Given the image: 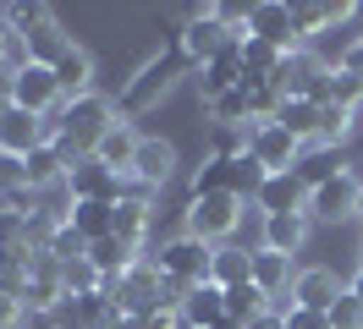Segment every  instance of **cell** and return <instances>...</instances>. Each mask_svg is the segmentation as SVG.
<instances>
[{"instance_id": "13", "label": "cell", "mask_w": 363, "mask_h": 329, "mask_svg": "<svg viewBox=\"0 0 363 329\" xmlns=\"http://www.w3.org/2000/svg\"><path fill=\"white\" fill-rule=\"evenodd\" d=\"M39 143H50L45 137V115H28V110H17V105H0V154L28 159Z\"/></svg>"}, {"instance_id": "1", "label": "cell", "mask_w": 363, "mask_h": 329, "mask_svg": "<svg viewBox=\"0 0 363 329\" xmlns=\"http://www.w3.org/2000/svg\"><path fill=\"white\" fill-rule=\"evenodd\" d=\"M182 71H193V61H187L182 39L171 33L165 55H155L149 66H138V77H133L127 88H121V105H116V115H121V121H133V115H143V110H155L160 99L171 93V83H177Z\"/></svg>"}, {"instance_id": "28", "label": "cell", "mask_w": 363, "mask_h": 329, "mask_svg": "<svg viewBox=\"0 0 363 329\" xmlns=\"http://www.w3.org/2000/svg\"><path fill=\"white\" fill-rule=\"evenodd\" d=\"M270 307L275 302L253 280H242V285H231V291H226V318H231V324H253V318H259V313H270Z\"/></svg>"}, {"instance_id": "31", "label": "cell", "mask_w": 363, "mask_h": 329, "mask_svg": "<svg viewBox=\"0 0 363 329\" xmlns=\"http://www.w3.org/2000/svg\"><path fill=\"white\" fill-rule=\"evenodd\" d=\"M352 121H358V110H347V105H319V143H341V137L352 132Z\"/></svg>"}, {"instance_id": "4", "label": "cell", "mask_w": 363, "mask_h": 329, "mask_svg": "<svg viewBox=\"0 0 363 329\" xmlns=\"http://www.w3.org/2000/svg\"><path fill=\"white\" fill-rule=\"evenodd\" d=\"M237 225H242V197H231V192L187 197V219H182V236L204 241V247H226Z\"/></svg>"}, {"instance_id": "41", "label": "cell", "mask_w": 363, "mask_h": 329, "mask_svg": "<svg viewBox=\"0 0 363 329\" xmlns=\"http://www.w3.org/2000/svg\"><path fill=\"white\" fill-rule=\"evenodd\" d=\"M358 121H363V110H358Z\"/></svg>"}, {"instance_id": "23", "label": "cell", "mask_w": 363, "mask_h": 329, "mask_svg": "<svg viewBox=\"0 0 363 329\" xmlns=\"http://www.w3.org/2000/svg\"><path fill=\"white\" fill-rule=\"evenodd\" d=\"M292 280H297V275H292V258H281V253H264V247L253 253V285H259V291H264L275 307H281V296L292 291Z\"/></svg>"}, {"instance_id": "15", "label": "cell", "mask_w": 363, "mask_h": 329, "mask_svg": "<svg viewBox=\"0 0 363 329\" xmlns=\"http://www.w3.org/2000/svg\"><path fill=\"white\" fill-rule=\"evenodd\" d=\"M341 291H347V280H336V269H303L292 280V302L314 307V313H330Z\"/></svg>"}, {"instance_id": "2", "label": "cell", "mask_w": 363, "mask_h": 329, "mask_svg": "<svg viewBox=\"0 0 363 329\" xmlns=\"http://www.w3.org/2000/svg\"><path fill=\"white\" fill-rule=\"evenodd\" d=\"M116 121H121V115H116V105L105 93H83V99H72V105L55 110V137H50V143H67V149H77L89 159Z\"/></svg>"}, {"instance_id": "17", "label": "cell", "mask_w": 363, "mask_h": 329, "mask_svg": "<svg viewBox=\"0 0 363 329\" xmlns=\"http://www.w3.org/2000/svg\"><path fill=\"white\" fill-rule=\"evenodd\" d=\"M231 88H242V44H231L226 55H215L209 66H199V93H204V105H215L220 93Z\"/></svg>"}, {"instance_id": "24", "label": "cell", "mask_w": 363, "mask_h": 329, "mask_svg": "<svg viewBox=\"0 0 363 329\" xmlns=\"http://www.w3.org/2000/svg\"><path fill=\"white\" fill-rule=\"evenodd\" d=\"M23 171H28V192H50V187L67 181V159L55 154V143H39V149L23 159Z\"/></svg>"}, {"instance_id": "8", "label": "cell", "mask_w": 363, "mask_h": 329, "mask_svg": "<svg viewBox=\"0 0 363 329\" xmlns=\"http://www.w3.org/2000/svg\"><path fill=\"white\" fill-rule=\"evenodd\" d=\"M325 77H330V66L314 55V44H297L292 55L281 61V71H275V93L281 99H314L325 88Z\"/></svg>"}, {"instance_id": "39", "label": "cell", "mask_w": 363, "mask_h": 329, "mask_svg": "<svg viewBox=\"0 0 363 329\" xmlns=\"http://www.w3.org/2000/svg\"><path fill=\"white\" fill-rule=\"evenodd\" d=\"M347 291H352V296H358V302H363V263H358V275L347 280Z\"/></svg>"}, {"instance_id": "10", "label": "cell", "mask_w": 363, "mask_h": 329, "mask_svg": "<svg viewBox=\"0 0 363 329\" xmlns=\"http://www.w3.org/2000/svg\"><path fill=\"white\" fill-rule=\"evenodd\" d=\"M6 105H17V110H28V115H55V110L67 105L61 99V83H55V66H23L17 71V83H11V99Z\"/></svg>"}, {"instance_id": "9", "label": "cell", "mask_w": 363, "mask_h": 329, "mask_svg": "<svg viewBox=\"0 0 363 329\" xmlns=\"http://www.w3.org/2000/svg\"><path fill=\"white\" fill-rule=\"evenodd\" d=\"M242 39H264V44H275L281 55H292L297 44H303V39H297V22H292V6H286V0H253Z\"/></svg>"}, {"instance_id": "12", "label": "cell", "mask_w": 363, "mask_h": 329, "mask_svg": "<svg viewBox=\"0 0 363 329\" xmlns=\"http://www.w3.org/2000/svg\"><path fill=\"white\" fill-rule=\"evenodd\" d=\"M67 192H72V203H121V197H127V181L116 171H105L89 154L77 171H67Z\"/></svg>"}, {"instance_id": "21", "label": "cell", "mask_w": 363, "mask_h": 329, "mask_svg": "<svg viewBox=\"0 0 363 329\" xmlns=\"http://www.w3.org/2000/svg\"><path fill=\"white\" fill-rule=\"evenodd\" d=\"M149 219H155L149 192H143V187H133V192L116 203V231H111V236H121L127 247H143V236H149Z\"/></svg>"}, {"instance_id": "6", "label": "cell", "mask_w": 363, "mask_h": 329, "mask_svg": "<svg viewBox=\"0 0 363 329\" xmlns=\"http://www.w3.org/2000/svg\"><path fill=\"white\" fill-rule=\"evenodd\" d=\"M209 258H215V247H204V241H193V236H171L155 253L160 275H165V280H177V285H187V291L209 280Z\"/></svg>"}, {"instance_id": "7", "label": "cell", "mask_w": 363, "mask_h": 329, "mask_svg": "<svg viewBox=\"0 0 363 329\" xmlns=\"http://www.w3.org/2000/svg\"><path fill=\"white\" fill-rule=\"evenodd\" d=\"M358 187H363V175L352 165H341L330 181L308 187V219H352L358 214Z\"/></svg>"}, {"instance_id": "20", "label": "cell", "mask_w": 363, "mask_h": 329, "mask_svg": "<svg viewBox=\"0 0 363 329\" xmlns=\"http://www.w3.org/2000/svg\"><path fill=\"white\" fill-rule=\"evenodd\" d=\"M138 143H143V137L133 132V121H116V127L105 132V143L94 149V159H99L105 171H116L121 181H127V175H133V159H138Z\"/></svg>"}, {"instance_id": "16", "label": "cell", "mask_w": 363, "mask_h": 329, "mask_svg": "<svg viewBox=\"0 0 363 329\" xmlns=\"http://www.w3.org/2000/svg\"><path fill=\"white\" fill-rule=\"evenodd\" d=\"M259 209H264V214H308V187H303V175L297 171L270 175L264 192H259Z\"/></svg>"}, {"instance_id": "25", "label": "cell", "mask_w": 363, "mask_h": 329, "mask_svg": "<svg viewBox=\"0 0 363 329\" xmlns=\"http://www.w3.org/2000/svg\"><path fill=\"white\" fill-rule=\"evenodd\" d=\"M275 127H286L308 149V143H319V105L314 99H281V110H275Z\"/></svg>"}, {"instance_id": "11", "label": "cell", "mask_w": 363, "mask_h": 329, "mask_svg": "<svg viewBox=\"0 0 363 329\" xmlns=\"http://www.w3.org/2000/svg\"><path fill=\"white\" fill-rule=\"evenodd\" d=\"M248 154H253V159H259L270 175L297 171V165H303V143H297L286 127H275V121H259V127H248Z\"/></svg>"}, {"instance_id": "26", "label": "cell", "mask_w": 363, "mask_h": 329, "mask_svg": "<svg viewBox=\"0 0 363 329\" xmlns=\"http://www.w3.org/2000/svg\"><path fill=\"white\" fill-rule=\"evenodd\" d=\"M67 225L94 247V241H105V236L116 231V203H72Z\"/></svg>"}, {"instance_id": "5", "label": "cell", "mask_w": 363, "mask_h": 329, "mask_svg": "<svg viewBox=\"0 0 363 329\" xmlns=\"http://www.w3.org/2000/svg\"><path fill=\"white\" fill-rule=\"evenodd\" d=\"M182 50H187V61H193V71H199V66H209L215 61V55H226L231 44H242V33H231L226 22L215 17V6H199V11H193V17L182 22Z\"/></svg>"}, {"instance_id": "36", "label": "cell", "mask_w": 363, "mask_h": 329, "mask_svg": "<svg viewBox=\"0 0 363 329\" xmlns=\"http://www.w3.org/2000/svg\"><path fill=\"white\" fill-rule=\"evenodd\" d=\"M242 329H286V318H281V307H270V313H259V318L242 324Z\"/></svg>"}, {"instance_id": "3", "label": "cell", "mask_w": 363, "mask_h": 329, "mask_svg": "<svg viewBox=\"0 0 363 329\" xmlns=\"http://www.w3.org/2000/svg\"><path fill=\"white\" fill-rule=\"evenodd\" d=\"M6 17H11L17 39L28 44V55H33L39 66H55L72 50V33L61 28V17H55L50 6H39V0H28V6H6Z\"/></svg>"}, {"instance_id": "33", "label": "cell", "mask_w": 363, "mask_h": 329, "mask_svg": "<svg viewBox=\"0 0 363 329\" xmlns=\"http://www.w3.org/2000/svg\"><path fill=\"white\" fill-rule=\"evenodd\" d=\"M330 329H363V302L352 291H341L336 307H330Z\"/></svg>"}, {"instance_id": "30", "label": "cell", "mask_w": 363, "mask_h": 329, "mask_svg": "<svg viewBox=\"0 0 363 329\" xmlns=\"http://www.w3.org/2000/svg\"><path fill=\"white\" fill-rule=\"evenodd\" d=\"M209 192H231V159H215V154H209L204 165L193 171V197H209Z\"/></svg>"}, {"instance_id": "19", "label": "cell", "mask_w": 363, "mask_h": 329, "mask_svg": "<svg viewBox=\"0 0 363 329\" xmlns=\"http://www.w3.org/2000/svg\"><path fill=\"white\" fill-rule=\"evenodd\" d=\"M226 318V285L204 280L199 291H187V302H182V329H215Z\"/></svg>"}, {"instance_id": "35", "label": "cell", "mask_w": 363, "mask_h": 329, "mask_svg": "<svg viewBox=\"0 0 363 329\" xmlns=\"http://www.w3.org/2000/svg\"><path fill=\"white\" fill-rule=\"evenodd\" d=\"M17 329H55V318H50V313H39V307H23Z\"/></svg>"}, {"instance_id": "14", "label": "cell", "mask_w": 363, "mask_h": 329, "mask_svg": "<svg viewBox=\"0 0 363 329\" xmlns=\"http://www.w3.org/2000/svg\"><path fill=\"white\" fill-rule=\"evenodd\" d=\"M171 175H177V149H171L165 137H143L127 181H133V187H143V192H155V187H165Z\"/></svg>"}, {"instance_id": "40", "label": "cell", "mask_w": 363, "mask_h": 329, "mask_svg": "<svg viewBox=\"0 0 363 329\" xmlns=\"http://www.w3.org/2000/svg\"><path fill=\"white\" fill-rule=\"evenodd\" d=\"M352 219H363V187H358V214H352Z\"/></svg>"}, {"instance_id": "38", "label": "cell", "mask_w": 363, "mask_h": 329, "mask_svg": "<svg viewBox=\"0 0 363 329\" xmlns=\"http://www.w3.org/2000/svg\"><path fill=\"white\" fill-rule=\"evenodd\" d=\"M17 39V28H11V17H6V11H0V55H6V44Z\"/></svg>"}, {"instance_id": "32", "label": "cell", "mask_w": 363, "mask_h": 329, "mask_svg": "<svg viewBox=\"0 0 363 329\" xmlns=\"http://www.w3.org/2000/svg\"><path fill=\"white\" fill-rule=\"evenodd\" d=\"M209 154H215V159H242V154H248V127H215Z\"/></svg>"}, {"instance_id": "22", "label": "cell", "mask_w": 363, "mask_h": 329, "mask_svg": "<svg viewBox=\"0 0 363 329\" xmlns=\"http://www.w3.org/2000/svg\"><path fill=\"white\" fill-rule=\"evenodd\" d=\"M55 83H61V99H83V93H94V61H89V50L83 44H72L67 55L55 61Z\"/></svg>"}, {"instance_id": "29", "label": "cell", "mask_w": 363, "mask_h": 329, "mask_svg": "<svg viewBox=\"0 0 363 329\" xmlns=\"http://www.w3.org/2000/svg\"><path fill=\"white\" fill-rule=\"evenodd\" d=\"M209 121L215 127H253V105H248V88H231L209 105Z\"/></svg>"}, {"instance_id": "27", "label": "cell", "mask_w": 363, "mask_h": 329, "mask_svg": "<svg viewBox=\"0 0 363 329\" xmlns=\"http://www.w3.org/2000/svg\"><path fill=\"white\" fill-rule=\"evenodd\" d=\"M209 280L226 285V291H231V285H242V280H253V253H248V247H231V241H226V247H215Z\"/></svg>"}, {"instance_id": "37", "label": "cell", "mask_w": 363, "mask_h": 329, "mask_svg": "<svg viewBox=\"0 0 363 329\" xmlns=\"http://www.w3.org/2000/svg\"><path fill=\"white\" fill-rule=\"evenodd\" d=\"M11 83H17V71H11V66L0 61V105H6V99H11Z\"/></svg>"}, {"instance_id": "34", "label": "cell", "mask_w": 363, "mask_h": 329, "mask_svg": "<svg viewBox=\"0 0 363 329\" xmlns=\"http://www.w3.org/2000/svg\"><path fill=\"white\" fill-rule=\"evenodd\" d=\"M281 318H286V329H330V313H314L297 302H281Z\"/></svg>"}, {"instance_id": "18", "label": "cell", "mask_w": 363, "mask_h": 329, "mask_svg": "<svg viewBox=\"0 0 363 329\" xmlns=\"http://www.w3.org/2000/svg\"><path fill=\"white\" fill-rule=\"evenodd\" d=\"M303 241H308V214H264V225H259V247L264 253L292 258Z\"/></svg>"}]
</instances>
